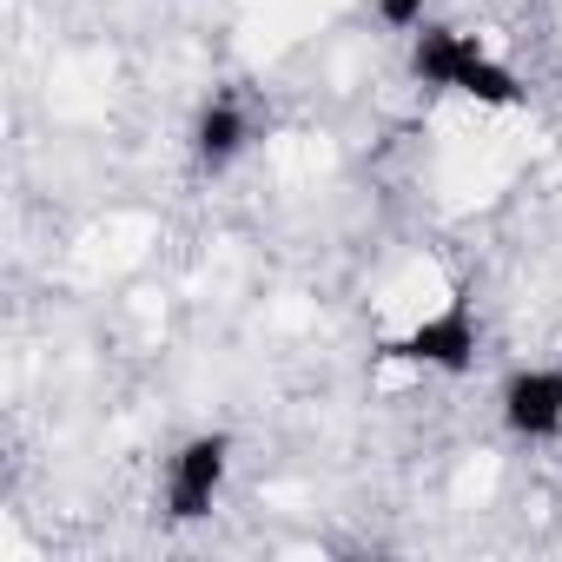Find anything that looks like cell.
Masks as SVG:
<instances>
[{
  "label": "cell",
  "instance_id": "cell-1",
  "mask_svg": "<svg viewBox=\"0 0 562 562\" xmlns=\"http://www.w3.org/2000/svg\"><path fill=\"white\" fill-rule=\"evenodd\" d=\"M411 74L437 93H463L476 106H516L522 100V80L476 47V34H457V27H424L417 47H411Z\"/></svg>",
  "mask_w": 562,
  "mask_h": 562
},
{
  "label": "cell",
  "instance_id": "cell-6",
  "mask_svg": "<svg viewBox=\"0 0 562 562\" xmlns=\"http://www.w3.org/2000/svg\"><path fill=\"white\" fill-rule=\"evenodd\" d=\"M424 8L430 0H378V21L384 27H424Z\"/></svg>",
  "mask_w": 562,
  "mask_h": 562
},
{
  "label": "cell",
  "instance_id": "cell-5",
  "mask_svg": "<svg viewBox=\"0 0 562 562\" xmlns=\"http://www.w3.org/2000/svg\"><path fill=\"white\" fill-rule=\"evenodd\" d=\"M245 146H251V120H245L238 100H212V106L192 120V153H199L205 172H225Z\"/></svg>",
  "mask_w": 562,
  "mask_h": 562
},
{
  "label": "cell",
  "instance_id": "cell-2",
  "mask_svg": "<svg viewBox=\"0 0 562 562\" xmlns=\"http://www.w3.org/2000/svg\"><path fill=\"white\" fill-rule=\"evenodd\" d=\"M476 351H483V325H476L470 305H443V312L417 318L397 345H384V358H404V364H417V371H450V378L470 371Z\"/></svg>",
  "mask_w": 562,
  "mask_h": 562
},
{
  "label": "cell",
  "instance_id": "cell-4",
  "mask_svg": "<svg viewBox=\"0 0 562 562\" xmlns=\"http://www.w3.org/2000/svg\"><path fill=\"white\" fill-rule=\"evenodd\" d=\"M503 424L529 443L555 437L562 430V371L555 364H529L503 384Z\"/></svg>",
  "mask_w": 562,
  "mask_h": 562
},
{
  "label": "cell",
  "instance_id": "cell-3",
  "mask_svg": "<svg viewBox=\"0 0 562 562\" xmlns=\"http://www.w3.org/2000/svg\"><path fill=\"white\" fill-rule=\"evenodd\" d=\"M225 463H232V443H225L218 430L179 443V457L166 463V516H179V522L212 516V503H218V490H225Z\"/></svg>",
  "mask_w": 562,
  "mask_h": 562
}]
</instances>
